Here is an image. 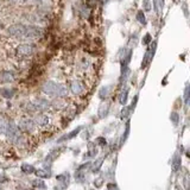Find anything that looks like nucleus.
Here are the masks:
<instances>
[{
    "mask_svg": "<svg viewBox=\"0 0 190 190\" xmlns=\"http://www.w3.org/2000/svg\"><path fill=\"white\" fill-rule=\"evenodd\" d=\"M171 120H172L175 124H177V123H178V114H177V113H171Z\"/></svg>",
    "mask_w": 190,
    "mask_h": 190,
    "instance_id": "nucleus-24",
    "label": "nucleus"
},
{
    "mask_svg": "<svg viewBox=\"0 0 190 190\" xmlns=\"http://www.w3.org/2000/svg\"><path fill=\"white\" fill-rule=\"evenodd\" d=\"M33 183H35V185L38 186V188H45V184H44L42 181H35Z\"/></svg>",
    "mask_w": 190,
    "mask_h": 190,
    "instance_id": "nucleus-25",
    "label": "nucleus"
},
{
    "mask_svg": "<svg viewBox=\"0 0 190 190\" xmlns=\"http://www.w3.org/2000/svg\"><path fill=\"white\" fill-rule=\"evenodd\" d=\"M7 121L4 118H0V134H5L7 130Z\"/></svg>",
    "mask_w": 190,
    "mask_h": 190,
    "instance_id": "nucleus-12",
    "label": "nucleus"
},
{
    "mask_svg": "<svg viewBox=\"0 0 190 190\" xmlns=\"http://www.w3.org/2000/svg\"><path fill=\"white\" fill-rule=\"evenodd\" d=\"M18 3L23 5H38L42 3V0H18Z\"/></svg>",
    "mask_w": 190,
    "mask_h": 190,
    "instance_id": "nucleus-14",
    "label": "nucleus"
},
{
    "mask_svg": "<svg viewBox=\"0 0 190 190\" xmlns=\"http://www.w3.org/2000/svg\"><path fill=\"white\" fill-rule=\"evenodd\" d=\"M80 130H81V128H77V130H75V131H73V132H71L70 134H68V136H65V137H63V138H61V139H59V141H62V140H65V139H70V138H73L74 136H76V134H77V133L80 132Z\"/></svg>",
    "mask_w": 190,
    "mask_h": 190,
    "instance_id": "nucleus-18",
    "label": "nucleus"
},
{
    "mask_svg": "<svg viewBox=\"0 0 190 190\" xmlns=\"http://www.w3.org/2000/svg\"><path fill=\"white\" fill-rule=\"evenodd\" d=\"M127 94H128V90L127 89H125V91H123V94H121V96H120V102L124 105L125 102H126V100H127Z\"/></svg>",
    "mask_w": 190,
    "mask_h": 190,
    "instance_id": "nucleus-20",
    "label": "nucleus"
},
{
    "mask_svg": "<svg viewBox=\"0 0 190 190\" xmlns=\"http://www.w3.org/2000/svg\"><path fill=\"white\" fill-rule=\"evenodd\" d=\"M77 68H78V70H81V71H87V70L90 68V61H89L88 58H86V57L81 58L80 62H78V64H77Z\"/></svg>",
    "mask_w": 190,
    "mask_h": 190,
    "instance_id": "nucleus-10",
    "label": "nucleus"
},
{
    "mask_svg": "<svg viewBox=\"0 0 190 190\" xmlns=\"http://www.w3.org/2000/svg\"><path fill=\"white\" fill-rule=\"evenodd\" d=\"M12 1H18V0H12Z\"/></svg>",
    "mask_w": 190,
    "mask_h": 190,
    "instance_id": "nucleus-29",
    "label": "nucleus"
},
{
    "mask_svg": "<svg viewBox=\"0 0 190 190\" xmlns=\"http://www.w3.org/2000/svg\"><path fill=\"white\" fill-rule=\"evenodd\" d=\"M26 24H13L11 26L7 28L6 32L9 36L19 39V41H24L25 37V32H26Z\"/></svg>",
    "mask_w": 190,
    "mask_h": 190,
    "instance_id": "nucleus-2",
    "label": "nucleus"
},
{
    "mask_svg": "<svg viewBox=\"0 0 190 190\" xmlns=\"http://www.w3.org/2000/svg\"><path fill=\"white\" fill-rule=\"evenodd\" d=\"M15 73L10 70H4L0 71V83H10L15 81Z\"/></svg>",
    "mask_w": 190,
    "mask_h": 190,
    "instance_id": "nucleus-9",
    "label": "nucleus"
},
{
    "mask_svg": "<svg viewBox=\"0 0 190 190\" xmlns=\"http://www.w3.org/2000/svg\"><path fill=\"white\" fill-rule=\"evenodd\" d=\"M127 113H128V108H125V110L123 111V118H125V117L127 115Z\"/></svg>",
    "mask_w": 190,
    "mask_h": 190,
    "instance_id": "nucleus-27",
    "label": "nucleus"
},
{
    "mask_svg": "<svg viewBox=\"0 0 190 190\" xmlns=\"http://www.w3.org/2000/svg\"><path fill=\"white\" fill-rule=\"evenodd\" d=\"M35 106H36V110L38 112H45V111H49L51 108V102H49L46 99L44 98H38L36 99V101L33 102Z\"/></svg>",
    "mask_w": 190,
    "mask_h": 190,
    "instance_id": "nucleus-8",
    "label": "nucleus"
},
{
    "mask_svg": "<svg viewBox=\"0 0 190 190\" xmlns=\"http://www.w3.org/2000/svg\"><path fill=\"white\" fill-rule=\"evenodd\" d=\"M137 19L139 20V23L145 24V16H144L143 11H139V12H138V15H137Z\"/></svg>",
    "mask_w": 190,
    "mask_h": 190,
    "instance_id": "nucleus-21",
    "label": "nucleus"
},
{
    "mask_svg": "<svg viewBox=\"0 0 190 190\" xmlns=\"http://www.w3.org/2000/svg\"><path fill=\"white\" fill-rule=\"evenodd\" d=\"M43 93L50 98H65L69 90L67 88V86L62 84V83H56L54 81H46L43 86Z\"/></svg>",
    "mask_w": 190,
    "mask_h": 190,
    "instance_id": "nucleus-1",
    "label": "nucleus"
},
{
    "mask_svg": "<svg viewBox=\"0 0 190 190\" xmlns=\"http://www.w3.org/2000/svg\"><path fill=\"white\" fill-rule=\"evenodd\" d=\"M88 150H89V151H88L89 153L87 154L88 157H93V156H95V154L98 153V150H96V147H95V145H94L93 143H90V144L88 145Z\"/></svg>",
    "mask_w": 190,
    "mask_h": 190,
    "instance_id": "nucleus-17",
    "label": "nucleus"
},
{
    "mask_svg": "<svg viewBox=\"0 0 190 190\" xmlns=\"http://www.w3.org/2000/svg\"><path fill=\"white\" fill-rule=\"evenodd\" d=\"M35 45L33 44H30V43H23V44H19L16 49V54H17V57H19L20 59H24V58H29L31 57L33 54H35Z\"/></svg>",
    "mask_w": 190,
    "mask_h": 190,
    "instance_id": "nucleus-3",
    "label": "nucleus"
},
{
    "mask_svg": "<svg viewBox=\"0 0 190 190\" xmlns=\"http://www.w3.org/2000/svg\"><path fill=\"white\" fill-rule=\"evenodd\" d=\"M9 138V140L11 143H16V140L19 138L20 136V130L18 128V125H16L13 121H10L7 124V130H6V133H5Z\"/></svg>",
    "mask_w": 190,
    "mask_h": 190,
    "instance_id": "nucleus-5",
    "label": "nucleus"
},
{
    "mask_svg": "<svg viewBox=\"0 0 190 190\" xmlns=\"http://www.w3.org/2000/svg\"><path fill=\"white\" fill-rule=\"evenodd\" d=\"M0 94H1L3 96L6 98V99H11L13 96V94H15V90L9 89V88H4V89L0 90Z\"/></svg>",
    "mask_w": 190,
    "mask_h": 190,
    "instance_id": "nucleus-11",
    "label": "nucleus"
},
{
    "mask_svg": "<svg viewBox=\"0 0 190 190\" xmlns=\"http://www.w3.org/2000/svg\"><path fill=\"white\" fill-rule=\"evenodd\" d=\"M70 90L74 95H81L86 91V84L81 80H75L70 83Z\"/></svg>",
    "mask_w": 190,
    "mask_h": 190,
    "instance_id": "nucleus-6",
    "label": "nucleus"
},
{
    "mask_svg": "<svg viewBox=\"0 0 190 190\" xmlns=\"http://www.w3.org/2000/svg\"><path fill=\"white\" fill-rule=\"evenodd\" d=\"M36 175L39 176V177H50V173L44 171V170H37L36 171Z\"/></svg>",
    "mask_w": 190,
    "mask_h": 190,
    "instance_id": "nucleus-22",
    "label": "nucleus"
},
{
    "mask_svg": "<svg viewBox=\"0 0 190 190\" xmlns=\"http://www.w3.org/2000/svg\"><path fill=\"white\" fill-rule=\"evenodd\" d=\"M149 39H150V36L147 35V36L145 37V39H144V43H145V44H146V43H149Z\"/></svg>",
    "mask_w": 190,
    "mask_h": 190,
    "instance_id": "nucleus-28",
    "label": "nucleus"
},
{
    "mask_svg": "<svg viewBox=\"0 0 190 190\" xmlns=\"http://www.w3.org/2000/svg\"><path fill=\"white\" fill-rule=\"evenodd\" d=\"M102 158H100L99 160H96V163H94V166H93V171L94 172H98V170L100 169V166H101V164H102Z\"/></svg>",
    "mask_w": 190,
    "mask_h": 190,
    "instance_id": "nucleus-19",
    "label": "nucleus"
},
{
    "mask_svg": "<svg viewBox=\"0 0 190 190\" xmlns=\"http://www.w3.org/2000/svg\"><path fill=\"white\" fill-rule=\"evenodd\" d=\"M18 128L22 131V132H25V133H32L37 126H36V123L33 121V119L29 118V117H24L19 120V124H18Z\"/></svg>",
    "mask_w": 190,
    "mask_h": 190,
    "instance_id": "nucleus-4",
    "label": "nucleus"
},
{
    "mask_svg": "<svg viewBox=\"0 0 190 190\" xmlns=\"http://www.w3.org/2000/svg\"><path fill=\"white\" fill-rule=\"evenodd\" d=\"M181 168V158L178 156H175L173 157V160H172V169L175 171H177L178 169Z\"/></svg>",
    "mask_w": 190,
    "mask_h": 190,
    "instance_id": "nucleus-16",
    "label": "nucleus"
},
{
    "mask_svg": "<svg viewBox=\"0 0 190 190\" xmlns=\"http://www.w3.org/2000/svg\"><path fill=\"white\" fill-rule=\"evenodd\" d=\"M22 171H23L24 173H32V172H35L36 170H35V168H33L32 165L23 164V165H22Z\"/></svg>",
    "mask_w": 190,
    "mask_h": 190,
    "instance_id": "nucleus-13",
    "label": "nucleus"
},
{
    "mask_svg": "<svg viewBox=\"0 0 190 190\" xmlns=\"http://www.w3.org/2000/svg\"><path fill=\"white\" fill-rule=\"evenodd\" d=\"M107 112H108V104H102L100 106V110H99V115L101 118H104L107 114Z\"/></svg>",
    "mask_w": 190,
    "mask_h": 190,
    "instance_id": "nucleus-15",
    "label": "nucleus"
},
{
    "mask_svg": "<svg viewBox=\"0 0 190 190\" xmlns=\"http://www.w3.org/2000/svg\"><path fill=\"white\" fill-rule=\"evenodd\" d=\"M184 99H185V104H189V87L185 88V94H184Z\"/></svg>",
    "mask_w": 190,
    "mask_h": 190,
    "instance_id": "nucleus-23",
    "label": "nucleus"
},
{
    "mask_svg": "<svg viewBox=\"0 0 190 190\" xmlns=\"http://www.w3.org/2000/svg\"><path fill=\"white\" fill-rule=\"evenodd\" d=\"M7 181V178L5 177V176H0V184H3V183H5Z\"/></svg>",
    "mask_w": 190,
    "mask_h": 190,
    "instance_id": "nucleus-26",
    "label": "nucleus"
},
{
    "mask_svg": "<svg viewBox=\"0 0 190 190\" xmlns=\"http://www.w3.org/2000/svg\"><path fill=\"white\" fill-rule=\"evenodd\" d=\"M33 121L36 123V126H37V127H42V128L48 127V126H50V124H51V119H50V117L46 115V114H37V115L35 117Z\"/></svg>",
    "mask_w": 190,
    "mask_h": 190,
    "instance_id": "nucleus-7",
    "label": "nucleus"
}]
</instances>
